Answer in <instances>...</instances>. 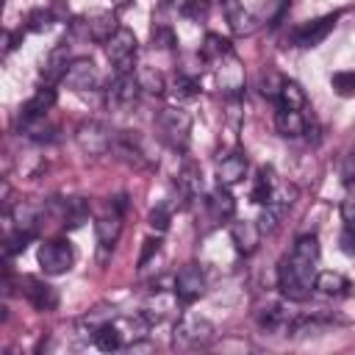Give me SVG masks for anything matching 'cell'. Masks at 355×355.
Here are the masks:
<instances>
[{"instance_id":"cell-1","label":"cell","mask_w":355,"mask_h":355,"mask_svg":"<svg viewBox=\"0 0 355 355\" xmlns=\"http://www.w3.org/2000/svg\"><path fill=\"white\" fill-rule=\"evenodd\" d=\"M316 261H319V239L313 233H305L294 241L291 255H286L277 263V288L286 300L302 302L313 291L316 280Z\"/></svg>"},{"instance_id":"cell-2","label":"cell","mask_w":355,"mask_h":355,"mask_svg":"<svg viewBox=\"0 0 355 355\" xmlns=\"http://www.w3.org/2000/svg\"><path fill=\"white\" fill-rule=\"evenodd\" d=\"M155 125H158V130H161V136L166 139L169 147L186 150L189 133H191V116L183 108H175V105L161 108L158 116H155Z\"/></svg>"},{"instance_id":"cell-3","label":"cell","mask_w":355,"mask_h":355,"mask_svg":"<svg viewBox=\"0 0 355 355\" xmlns=\"http://www.w3.org/2000/svg\"><path fill=\"white\" fill-rule=\"evenodd\" d=\"M139 92H141V86H139V80H136L133 72H116L114 80L105 89V105H108V111H119V114L130 111L139 103Z\"/></svg>"},{"instance_id":"cell-4","label":"cell","mask_w":355,"mask_h":355,"mask_svg":"<svg viewBox=\"0 0 355 355\" xmlns=\"http://www.w3.org/2000/svg\"><path fill=\"white\" fill-rule=\"evenodd\" d=\"M105 53H108V61H111L114 72H133L136 53H139L136 33L128 31V28H119V31L105 42Z\"/></svg>"},{"instance_id":"cell-5","label":"cell","mask_w":355,"mask_h":355,"mask_svg":"<svg viewBox=\"0 0 355 355\" xmlns=\"http://www.w3.org/2000/svg\"><path fill=\"white\" fill-rule=\"evenodd\" d=\"M114 130L97 119H89V122H80L78 130H75V141L78 147L86 153V155H105L111 147H114Z\"/></svg>"},{"instance_id":"cell-6","label":"cell","mask_w":355,"mask_h":355,"mask_svg":"<svg viewBox=\"0 0 355 355\" xmlns=\"http://www.w3.org/2000/svg\"><path fill=\"white\" fill-rule=\"evenodd\" d=\"M125 208H128L125 194H119V197H114V202L108 205V211L97 216L94 233H97V244H100L103 252L114 250V244L119 241V233H122V211Z\"/></svg>"},{"instance_id":"cell-7","label":"cell","mask_w":355,"mask_h":355,"mask_svg":"<svg viewBox=\"0 0 355 355\" xmlns=\"http://www.w3.org/2000/svg\"><path fill=\"white\" fill-rule=\"evenodd\" d=\"M72 263H75V252H72L69 241L53 239V241H44L39 247V266L47 275H64L72 269Z\"/></svg>"},{"instance_id":"cell-8","label":"cell","mask_w":355,"mask_h":355,"mask_svg":"<svg viewBox=\"0 0 355 355\" xmlns=\"http://www.w3.org/2000/svg\"><path fill=\"white\" fill-rule=\"evenodd\" d=\"M175 300L180 305H191L197 302L202 294H205V272L197 266V263H186L178 275H175Z\"/></svg>"},{"instance_id":"cell-9","label":"cell","mask_w":355,"mask_h":355,"mask_svg":"<svg viewBox=\"0 0 355 355\" xmlns=\"http://www.w3.org/2000/svg\"><path fill=\"white\" fill-rule=\"evenodd\" d=\"M291 202H294V189H291V186H277V189L272 191V197L263 202V214H261V219H258L261 233H275L277 225H280V219L288 214Z\"/></svg>"},{"instance_id":"cell-10","label":"cell","mask_w":355,"mask_h":355,"mask_svg":"<svg viewBox=\"0 0 355 355\" xmlns=\"http://www.w3.org/2000/svg\"><path fill=\"white\" fill-rule=\"evenodd\" d=\"M214 338V324L202 316H183L175 324V344L178 347H205Z\"/></svg>"},{"instance_id":"cell-11","label":"cell","mask_w":355,"mask_h":355,"mask_svg":"<svg viewBox=\"0 0 355 355\" xmlns=\"http://www.w3.org/2000/svg\"><path fill=\"white\" fill-rule=\"evenodd\" d=\"M61 83L72 92H92V89L100 86V72H97L92 58H72L67 64V72H64Z\"/></svg>"},{"instance_id":"cell-12","label":"cell","mask_w":355,"mask_h":355,"mask_svg":"<svg viewBox=\"0 0 355 355\" xmlns=\"http://www.w3.org/2000/svg\"><path fill=\"white\" fill-rule=\"evenodd\" d=\"M336 22H338V14H324V17H319V19L302 22V25L291 33V42H294L297 47H316V44H322V42L327 39V33L336 28Z\"/></svg>"},{"instance_id":"cell-13","label":"cell","mask_w":355,"mask_h":355,"mask_svg":"<svg viewBox=\"0 0 355 355\" xmlns=\"http://www.w3.org/2000/svg\"><path fill=\"white\" fill-rule=\"evenodd\" d=\"M111 150H114L125 164H130V166H136V169L150 166V155H147L141 139H139L133 130H119V133L114 136V147H111Z\"/></svg>"},{"instance_id":"cell-14","label":"cell","mask_w":355,"mask_h":355,"mask_svg":"<svg viewBox=\"0 0 355 355\" xmlns=\"http://www.w3.org/2000/svg\"><path fill=\"white\" fill-rule=\"evenodd\" d=\"M294 319H297V313H291V311H288L286 305H280V302H272V305H266V308L258 311V324H261V330L275 333V336H291Z\"/></svg>"},{"instance_id":"cell-15","label":"cell","mask_w":355,"mask_h":355,"mask_svg":"<svg viewBox=\"0 0 355 355\" xmlns=\"http://www.w3.org/2000/svg\"><path fill=\"white\" fill-rule=\"evenodd\" d=\"M19 286H25L22 288V294L28 297V302L36 308V311H55L58 308V291L50 286V283H44V280H39V277H22V283Z\"/></svg>"},{"instance_id":"cell-16","label":"cell","mask_w":355,"mask_h":355,"mask_svg":"<svg viewBox=\"0 0 355 355\" xmlns=\"http://www.w3.org/2000/svg\"><path fill=\"white\" fill-rule=\"evenodd\" d=\"M17 130H19V136H25L31 141H53L55 139V125L47 119V114H19Z\"/></svg>"},{"instance_id":"cell-17","label":"cell","mask_w":355,"mask_h":355,"mask_svg":"<svg viewBox=\"0 0 355 355\" xmlns=\"http://www.w3.org/2000/svg\"><path fill=\"white\" fill-rule=\"evenodd\" d=\"M244 175H247V155L244 153L233 150V153L219 155V161H216V180H219V186L230 189V186L241 183Z\"/></svg>"},{"instance_id":"cell-18","label":"cell","mask_w":355,"mask_h":355,"mask_svg":"<svg viewBox=\"0 0 355 355\" xmlns=\"http://www.w3.org/2000/svg\"><path fill=\"white\" fill-rule=\"evenodd\" d=\"M261 227H258V222H250V219H236V222H230V239H233V244H236V250L241 252V255H252L255 250H258V241H261Z\"/></svg>"},{"instance_id":"cell-19","label":"cell","mask_w":355,"mask_h":355,"mask_svg":"<svg viewBox=\"0 0 355 355\" xmlns=\"http://www.w3.org/2000/svg\"><path fill=\"white\" fill-rule=\"evenodd\" d=\"M178 191L186 202L200 200V194H202V172L191 158H186L183 166L178 169Z\"/></svg>"},{"instance_id":"cell-20","label":"cell","mask_w":355,"mask_h":355,"mask_svg":"<svg viewBox=\"0 0 355 355\" xmlns=\"http://www.w3.org/2000/svg\"><path fill=\"white\" fill-rule=\"evenodd\" d=\"M216 64H219V69H216V80H219V86H222L227 94H236V92L244 86V69H241V61L236 58V53H230V55L219 58Z\"/></svg>"},{"instance_id":"cell-21","label":"cell","mask_w":355,"mask_h":355,"mask_svg":"<svg viewBox=\"0 0 355 355\" xmlns=\"http://www.w3.org/2000/svg\"><path fill=\"white\" fill-rule=\"evenodd\" d=\"M200 200H202V205L208 208V216H211L214 222L230 219V216H233V211H236V202H233V197H230L227 186H216L208 197H200Z\"/></svg>"},{"instance_id":"cell-22","label":"cell","mask_w":355,"mask_h":355,"mask_svg":"<svg viewBox=\"0 0 355 355\" xmlns=\"http://www.w3.org/2000/svg\"><path fill=\"white\" fill-rule=\"evenodd\" d=\"M92 341H94V347H97V349H103V352H114V349L125 347V333H122V322L111 316L108 322H103V324H100V327L94 330Z\"/></svg>"},{"instance_id":"cell-23","label":"cell","mask_w":355,"mask_h":355,"mask_svg":"<svg viewBox=\"0 0 355 355\" xmlns=\"http://www.w3.org/2000/svg\"><path fill=\"white\" fill-rule=\"evenodd\" d=\"M222 6H225V14H227V22H230V31H233L236 36H250V33H255L258 19H255L241 3H236V0H222Z\"/></svg>"},{"instance_id":"cell-24","label":"cell","mask_w":355,"mask_h":355,"mask_svg":"<svg viewBox=\"0 0 355 355\" xmlns=\"http://www.w3.org/2000/svg\"><path fill=\"white\" fill-rule=\"evenodd\" d=\"M53 208L58 211V222H64L67 227H80L89 219V205L80 197H69V200H55Z\"/></svg>"},{"instance_id":"cell-25","label":"cell","mask_w":355,"mask_h":355,"mask_svg":"<svg viewBox=\"0 0 355 355\" xmlns=\"http://www.w3.org/2000/svg\"><path fill=\"white\" fill-rule=\"evenodd\" d=\"M275 128L280 136H288V139H297L308 130V119L302 111H294V108H277L275 114Z\"/></svg>"},{"instance_id":"cell-26","label":"cell","mask_w":355,"mask_h":355,"mask_svg":"<svg viewBox=\"0 0 355 355\" xmlns=\"http://www.w3.org/2000/svg\"><path fill=\"white\" fill-rule=\"evenodd\" d=\"M116 31H119V25H116V17L111 11H97L94 17L86 19V36L92 42H103L105 44Z\"/></svg>"},{"instance_id":"cell-27","label":"cell","mask_w":355,"mask_h":355,"mask_svg":"<svg viewBox=\"0 0 355 355\" xmlns=\"http://www.w3.org/2000/svg\"><path fill=\"white\" fill-rule=\"evenodd\" d=\"M11 222H14L17 230L36 236V230H39V225H42V208L33 205V202H17V205L11 208Z\"/></svg>"},{"instance_id":"cell-28","label":"cell","mask_w":355,"mask_h":355,"mask_svg":"<svg viewBox=\"0 0 355 355\" xmlns=\"http://www.w3.org/2000/svg\"><path fill=\"white\" fill-rule=\"evenodd\" d=\"M313 288L324 297H344V294H349L352 286L341 272H319L313 280Z\"/></svg>"},{"instance_id":"cell-29","label":"cell","mask_w":355,"mask_h":355,"mask_svg":"<svg viewBox=\"0 0 355 355\" xmlns=\"http://www.w3.org/2000/svg\"><path fill=\"white\" fill-rule=\"evenodd\" d=\"M308 105V97L302 92V86L297 80H283L280 92H277V108H294V111H305Z\"/></svg>"},{"instance_id":"cell-30","label":"cell","mask_w":355,"mask_h":355,"mask_svg":"<svg viewBox=\"0 0 355 355\" xmlns=\"http://www.w3.org/2000/svg\"><path fill=\"white\" fill-rule=\"evenodd\" d=\"M275 189H277V183H275V169H272V166H261L258 175H255V183H252V189H250V200L258 202V205H263V202L272 197Z\"/></svg>"},{"instance_id":"cell-31","label":"cell","mask_w":355,"mask_h":355,"mask_svg":"<svg viewBox=\"0 0 355 355\" xmlns=\"http://www.w3.org/2000/svg\"><path fill=\"white\" fill-rule=\"evenodd\" d=\"M69 61H72V58L67 55V44L55 47V50L47 55L44 67H42V78H44L47 83H53V80H61V78H64V72H67V64H69Z\"/></svg>"},{"instance_id":"cell-32","label":"cell","mask_w":355,"mask_h":355,"mask_svg":"<svg viewBox=\"0 0 355 355\" xmlns=\"http://www.w3.org/2000/svg\"><path fill=\"white\" fill-rule=\"evenodd\" d=\"M55 100H58V94H55V89L50 83L47 86H39L33 92V97L19 108V114H47L55 105Z\"/></svg>"},{"instance_id":"cell-33","label":"cell","mask_w":355,"mask_h":355,"mask_svg":"<svg viewBox=\"0 0 355 355\" xmlns=\"http://www.w3.org/2000/svg\"><path fill=\"white\" fill-rule=\"evenodd\" d=\"M233 53V47H230V42L225 39V36H219V33H205V39H202V44H200V58L202 61H219V58H225V55H230Z\"/></svg>"},{"instance_id":"cell-34","label":"cell","mask_w":355,"mask_h":355,"mask_svg":"<svg viewBox=\"0 0 355 355\" xmlns=\"http://www.w3.org/2000/svg\"><path fill=\"white\" fill-rule=\"evenodd\" d=\"M136 80H139L141 92H150V94H164L166 92V80L155 67H141L136 72Z\"/></svg>"},{"instance_id":"cell-35","label":"cell","mask_w":355,"mask_h":355,"mask_svg":"<svg viewBox=\"0 0 355 355\" xmlns=\"http://www.w3.org/2000/svg\"><path fill=\"white\" fill-rule=\"evenodd\" d=\"M330 86H333V92L341 94V97H355V72H352V69L333 72Z\"/></svg>"},{"instance_id":"cell-36","label":"cell","mask_w":355,"mask_h":355,"mask_svg":"<svg viewBox=\"0 0 355 355\" xmlns=\"http://www.w3.org/2000/svg\"><path fill=\"white\" fill-rule=\"evenodd\" d=\"M200 92V80L194 78V75H178L175 78V83H172V94L178 97V100H189V97H194Z\"/></svg>"},{"instance_id":"cell-37","label":"cell","mask_w":355,"mask_h":355,"mask_svg":"<svg viewBox=\"0 0 355 355\" xmlns=\"http://www.w3.org/2000/svg\"><path fill=\"white\" fill-rule=\"evenodd\" d=\"M283 75H277V72H263V78H261V92L266 94V97H272V100H277V92H280V86H283Z\"/></svg>"},{"instance_id":"cell-38","label":"cell","mask_w":355,"mask_h":355,"mask_svg":"<svg viewBox=\"0 0 355 355\" xmlns=\"http://www.w3.org/2000/svg\"><path fill=\"white\" fill-rule=\"evenodd\" d=\"M147 222H150V227H153V230L164 233V230L169 227V208H166V205L153 208V211H150V216H147Z\"/></svg>"},{"instance_id":"cell-39","label":"cell","mask_w":355,"mask_h":355,"mask_svg":"<svg viewBox=\"0 0 355 355\" xmlns=\"http://www.w3.org/2000/svg\"><path fill=\"white\" fill-rule=\"evenodd\" d=\"M153 44L155 47H172L175 44V33H172V28H166V25H158V28H153Z\"/></svg>"},{"instance_id":"cell-40","label":"cell","mask_w":355,"mask_h":355,"mask_svg":"<svg viewBox=\"0 0 355 355\" xmlns=\"http://www.w3.org/2000/svg\"><path fill=\"white\" fill-rule=\"evenodd\" d=\"M28 22H31V31H47L50 22H53V14L39 8V11H33V14L28 17Z\"/></svg>"},{"instance_id":"cell-41","label":"cell","mask_w":355,"mask_h":355,"mask_svg":"<svg viewBox=\"0 0 355 355\" xmlns=\"http://www.w3.org/2000/svg\"><path fill=\"white\" fill-rule=\"evenodd\" d=\"M341 180H344L347 186H352V183H355V150H352V153H347V155H344V161H341Z\"/></svg>"},{"instance_id":"cell-42","label":"cell","mask_w":355,"mask_h":355,"mask_svg":"<svg viewBox=\"0 0 355 355\" xmlns=\"http://www.w3.org/2000/svg\"><path fill=\"white\" fill-rule=\"evenodd\" d=\"M158 250H161V239H158V236H155V239H147L144 247H141V255H139V266H147V261H150L153 255H158Z\"/></svg>"},{"instance_id":"cell-43","label":"cell","mask_w":355,"mask_h":355,"mask_svg":"<svg viewBox=\"0 0 355 355\" xmlns=\"http://www.w3.org/2000/svg\"><path fill=\"white\" fill-rule=\"evenodd\" d=\"M341 219H344V227L355 230V197H347L341 202Z\"/></svg>"},{"instance_id":"cell-44","label":"cell","mask_w":355,"mask_h":355,"mask_svg":"<svg viewBox=\"0 0 355 355\" xmlns=\"http://www.w3.org/2000/svg\"><path fill=\"white\" fill-rule=\"evenodd\" d=\"M338 244H341V250H344L347 255H355V230H349V227H344V233H341V239H338Z\"/></svg>"},{"instance_id":"cell-45","label":"cell","mask_w":355,"mask_h":355,"mask_svg":"<svg viewBox=\"0 0 355 355\" xmlns=\"http://www.w3.org/2000/svg\"><path fill=\"white\" fill-rule=\"evenodd\" d=\"M116 3H119V6H122V3H128V0H116Z\"/></svg>"}]
</instances>
